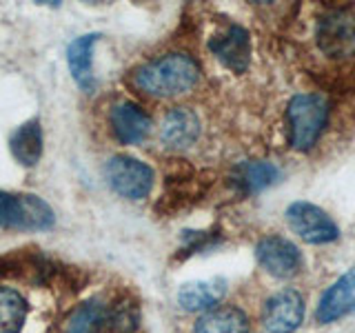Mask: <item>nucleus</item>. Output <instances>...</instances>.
<instances>
[{
  "label": "nucleus",
  "instance_id": "nucleus-11",
  "mask_svg": "<svg viewBox=\"0 0 355 333\" xmlns=\"http://www.w3.org/2000/svg\"><path fill=\"white\" fill-rule=\"evenodd\" d=\"M111 129L122 144H138L147 138L151 118L140 105L125 100L111 109Z\"/></svg>",
  "mask_w": 355,
  "mask_h": 333
},
{
  "label": "nucleus",
  "instance_id": "nucleus-6",
  "mask_svg": "<svg viewBox=\"0 0 355 333\" xmlns=\"http://www.w3.org/2000/svg\"><path fill=\"white\" fill-rule=\"evenodd\" d=\"M105 178L109 187L122 198H147L153 187V169L131 155H114L105 164Z\"/></svg>",
  "mask_w": 355,
  "mask_h": 333
},
{
  "label": "nucleus",
  "instance_id": "nucleus-1",
  "mask_svg": "<svg viewBox=\"0 0 355 333\" xmlns=\"http://www.w3.org/2000/svg\"><path fill=\"white\" fill-rule=\"evenodd\" d=\"M200 80V67L187 53H164L144 62L133 74V85L153 98H175L191 92Z\"/></svg>",
  "mask_w": 355,
  "mask_h": 333
},
{
  "label": "nucleus",
  "instance_id": "nucleus-7",
  "mask_svg": "<svg viewBox=\"0 0 355 333\" xmlns=\"http://www.w3.org/2000/svg\"><path fill=\"white\" fill-rule=\"evenodd\" d=\"M306 316L304 298L295 289H282L264 302L262 325L269 333H295Z\"/></svg>",
  "mask_w": 355,
  "mask_h": 333
},
{
  "label": "nucleus",
  "instance_id": "nucleus-15",
  "mask_svg": "<svg viewBox=\"0 0 355 333\" xmlns=\"http://www.w3.org/2000/svg\"><path fill=\"white\" fill-rule=\"evenodd\" d=\"M193 333H249V318L238 307H216L198 318Z\"/></svg>",
  "mask_w": 355,
  "mask_h": 333
},
{
  "label": "nucleus",
  "instance_id": "nucleus-5",
  "mask_svg": "<svg viewBox=\"0 0 355 333\" xmlns=\"http://www.w3.org/2000/svg\"><path fill=\"white\" fill-rule=\"evenodd\" d=\"M315 42L333 60L355 56V14L349 9H331L318 22Z\"/></svg>",
  "mask_w": 355,
  "mask_h": 333
},
{
  "label": "nucleus",
  "instance_id": "nucleus-2",
  "mask_svg": "<svg viewBox=\"0 0 355 333\" xmlns=\"http://www.w3.org/2000/svg\"><path fill=\"white\" fill-rule=\"evenodd\" d=\"M329 122V103L320 94H297L286 107L288 144L295 151L313 149Z\"/></svg>",
  "mask_w": 355,
  "mask_h": 333
},
{
  "label": "nucleus",
  "instance_id": "nucleus-3",
  "mask_svg": "<svg viewBox=\"0 0 355 333\" xmlns=\"http://www.w3.org/2000/svg\"><path fill=\"white\" fill-rule=\"evenodd\" d=\"M51 225H53V211L38 196L0 191V227L40 231Z\"/></svg>",
  "mask_w": 355,
  "mask_h": 333
},
{
  "label": "nucleus",
  "instance_id": "nucleus-18",
  "mask_svg": "<svg viewBox=\"0 0 355 333\" xmlns=\"http://www.w3.org/2000/svg\"><path fill=\"white\" fill-rule=\"evenodd\" d=\"M27 318V302L18 291L0 287V333H20Z\"/></svg>",
  "mask_w": 355,
  "mask_h": 333
},
{
  "label": "nucleus",
  "instance_id": "nucleus-17",
  "mask_svg": "<svg viewBox=\"0 0 355 333\" xmlns=\"http://www.w3.org/2000/svg\"><path fill=\"white\" fill-rule=\"evenodd\" d=\"M98 36L96 33H87V36L76 38L69 49H67V62L73 74V80L83 89H92L94 85V74H92V51Z\"/></svg>",
  "mask_w": 355,
  "mask_h": 333
},
{
  "label": "nucleus",
  "instance_id": "nucleus-13",
  "mask_svg": "<svg viewBox=\"0 0 355 333\" xmlns=\"http://www.w3.org/2000/svg\"><path fill=\"white\" fill-rule=\"evenodd\" d=\"M280 180V169L269 160H247L240 162L231 173V185L244 196L260 194Z\"/></svg>",
  "mask_w": 355,
  "mask_h": 333
},
{
  "label": "nucleus",
  "instance_id": "nucleus-4",
  "mask_svg": "<svg viewBox=\"0 0 355 333\" xmlns=\"http://www.w3.org/2000/svg\"><path fill=\"white\" fill-rule=\"evenodd\" d=\"M286 222L295 236L306 244H329L340 238L336 220L322 207L306 200H295L286 207Z\"/></svg>",
  "mask_w": 355,
  "mask_h": 333
},
{
  "label": "nucleus",
  "instance_id": "nucleus-16",
  "mask_svg": "<svg viewBox=\"0 0 355 333\" xmlns=\"http://www.w3.org/2000/svg\"><path fill=\"white\" fill-rule=\"evenodd\" d=\"M9 149L14 153V158L25 164L33 166L42 155V129L38 120H29L25 125H20L9 138Z\"/></svg>",
  "mask_w": 355,
  "mask_h": 333
},
{
  "label": "nucleus",
  "instance_id": "nucleus-9",
  "mask_svg": "<svg viewBox=\"0 0 355 333\" xmlns=\"http://www.w3.org/2000/svg\"><path fill=\"white\" fill-rule=\"evenodd\" d=\"M353 311H355V266L344 271L320 296L315 307V322L318 325H333V322L351 316Z\"/></svg>",
  "mask_w": 355,
  "mask_h": 333
},
{
  "label": "nucleus",
  "instance_id": "nucleus-12",
  "mask_svg": "<svg viewBox=\"0 0 355 333\" xmlns=\"http://www.w3.org/2000/svg\"><path fill=\"white\" fill-rule=\"evenodd\" d=\"M200 136V120L191 109L175 107L164 116L160 127V140L169 149H187Z\"/></svg>",
  "mask_w": 355,
  "mask_h": 333
},
{
  "label": "nucleus",
  "instance_id": "nucleus-14",
  "mask_svg": "<svg viewBox=\"0 0 355 333\" xmlns=\"http://www.w3.org/2000/svg\"><path fill=\"white\" fill-rule=\"evenodd\" d=\"M225 293H227V282L222 278L187 282L178 291V305L184 311H202V314H207V311L220 307Z\"/></svg>",
  "mask_w": 355,
  "mask_h": 333
},
{
  "label": "nucleus",
  "instance_id": "nucleus-19",
  "mask_svg": "<svg viewBox=\"0 0 355 333\" xmlns=\"http://www.w3.org/2000/svg\"><path fill=\"white\" fill-rule=\"evenodd\" d=\"M105 322H107L105 305H100L98 300H92V302L76 309V314L67 322L64 333H103Z\"/></svg>",
  "mask_w": 355,
  "mask_h": 333
},
{
  "label": "nucleus",
  "instance_id": "nucleus-8",
  "mask_svg": "<svg viewBox=\"0 0 355 333\" xmlns=\"http://www.w3.org/2000/svg\"><path fill=\"white\" fill-rule=\"evenodd\" d=\"M255 258L266 273L280 280L293 278L302 269V253L291 240L282 236H264L255 247Z\"/></svg>",
  "mask_w": 355,
  "mask_h": 333
},
{
  "label": "nucleus",
  "instance_id": "nucleus-10",
  "mask_svg": "<svg viewBox=\"0 0 355 333\" xmlns=\"http://www.w3.org/2000/svg\"><path fill=\"white\" fill-rule=\"evenodd\" d=\"M209 49L233 74L247 71L251 62V38L249 31L240 25H229L216 38H211Z\"/></svg>",
  "mask_w": 355,
  "mask_h": 333
}]
</instances>
